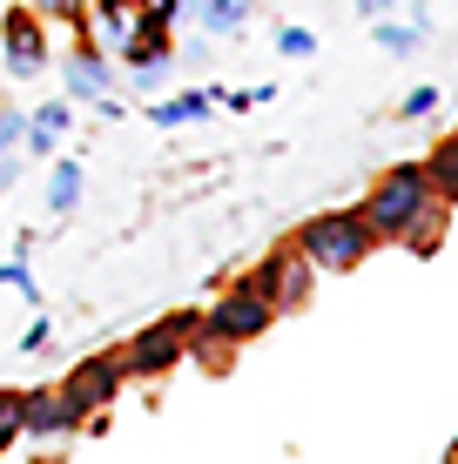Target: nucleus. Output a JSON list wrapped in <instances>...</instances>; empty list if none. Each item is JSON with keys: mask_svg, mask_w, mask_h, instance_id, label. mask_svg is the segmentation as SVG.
Returning <instances> with one entry per match:
<instances>
[{"mask_svg": "<svg viewBox=\"0 0 458 464\" xmlns=\"http://www.w3.org/2000/svg\"><path fill=\"white\" fill-rule=\"evenodd\" d=\"M432 108H438V88H412V94L398 102V115H404V121H418V115H432Z\"/></svg>", "mask_w": 458, "mask_h": 464, "instance_id": "obj_22", "label": "nucleus"}, {"mask_svg": "<svg viewBox=\"0 0 458 464\" xmlns=\"http://www.w3.org/2000/svg\"><path fill=\"white\" fill-rule=\"evenodd\" d=\"M0 290H21L27 303H41V290H34V276H27V263H14V256H7V263H0Z\"/></svg>", "mask_w": 458, "mask_h": 464, "instance_id": "obj_20", "label": "nucleus"}, {"mask_svg": "<svg viewBox=\"0 0 458 464\" xmlns=\"http://www.w3.org/2000/svg\"><path fill=\"white\" fill-rule=\"evenodd\" d=\"M196 337H202V316L196 310H176L169 324H149L141 337L122 343V363H129V377H169L189 357V343H196Z\"/></svg>", "mask_w": 458, "mask_h": 464, "instance_id": "obj_3", "label": "nucleus"}, {"mask_svg": "<svg viewBox=\"0 0 458 464\" xmlns=\"http://www.w3.org/2000/svg\"><path fill=\"white\" fill-rule=\"evenodd\" d=\"M74 202H82V162H74V155H54V169H47V209L68 216Z\"/></svg>", "mask_w": 458, "mask_h": 464, "instance_id": "obj_12", "label": "nucleus"}, {"mask_svg": "<svg viewBox=\"0 0 458 464\" xmlns=\"http://www.w3.org/2000/svg\"><path fill=\"white\" fill-rule=\"evenodd\" d=\"M432 209H438V196H432L424 162H391L377 175V188L357 202V216H365V229L377 243H404V229H412L418 216H432Z\"/></svg>", "mask_w": 458, "mask_h": 464, "instance_id": "obj_1", "label": "nucleus"}, {"mask_svg": "<svg viewBox=\"0 0 458 464\" xmlns=\"http://www.w3.org/2000/svg\"><path fill=\"white\" fill-rule=\"evenodd\" d=\"M21 7H34L41 21H68V27L88 21V0H21Z\"/></svg>", "mask_w": 458, "mask_h": 464, "instance_id": "obj_17", "label": "nucleus"}, {"mask_svg": "<svg viewBox=\"0 0 458 464\" xmlns=\"http://www.w3.org/2000/svg\"><path fill=\"white\" fill-rule=\"evenodd\" d=\"M277 54L310 61V54H317V34H310V27H277Z\"/></svg>", "mask_w": 458, "mask_h": 464, "instance_id": "obj_18", "label": "nucleus"}, {"mask_svg": "<svg viewBox=\"0 0 458 464\" xmlns=\"http://www.w3.org/2000/svg\"><path fill=\"white\" fill-rule=\"evenodd\" d=\"M88 424V411L68 391H21V430L27 438H74Z\"/></svg>", "mask_w": 458, "mask_h": 464, "instance_id": "obj_8", "label": "nucleus"}, {"mask_svg": "<svg viewBox=\"0 0 458 464\" xmlns=\"http://www.w3.org/2000/svg\"><path fill=\"white\" fill-rule=\"evenodd\" d=\"M141 7H149V0H94V47L129 61L135 34H141Z\"/></svg>", "mask_w": 458, "mask_h": 464, "instance_id": "obj_9", "label": "nucleus"}, {"mask_svg": "<svg viewBox=\"0 0 458 464\" xmlns=\"http://www.w3.org/2000/svg\"><path fill=\"white\" fill-rule=\"evenodd\" d=\"M47 54H54V41H47V21L34 7H7L0 14V61H7L14 82H34L47 68Z\"/></svg>", "mask_w": 458, "mask_h": 464, "instance_id": "obj_6", "label": "nucleus"}, {"mask_svg": "<svg viewBox=\"0 0 458 464\" xmlns=\"http://www.w3.org/2000/svg\"><path fill=\"white\" fill-rule=\"evenodd\" d=\"M21 141H27V115L0 108V155H7V149H21Z\"/></svg>", "mask_w": 458, "mask_h": 464, "instance_id": "obj_21", "label": "nucleus"}, {"mask_svg": "<svg viewBox=\"0 0 458 464\" xmlns=\"http://www.w3.org/2000/svg\"><path fill=\"white\" fill-rule=\"evenodd\" d=\"M61 82H68L74 102H94V108H102V102H108V54H102L94 41H82L68 61H61Z\"/></svg>", "mask_w": 458, "mask_h": 464, "instance_id": "obj_10", "label": "nucleus"}, {"mask_svg": "<svg viewBox=\"0 0 458 464\" xmlns=\"http://www.w3.org/2000/svg\"><path fill=\"white\" fill-rule=\"evenodd\" d=\"M270 296L263 290H249V283H229L223 296L202 310V343H223V350H236V343H257L263 330H270Z\"/></svg>", "mask_w": 458, "mask_h": 464, "instance_id": "obj_4", "label": "nucleus"}, {"mask_svg": "<svg viewBox=\"0 0 458 464\" xmlns=\"http://www.w3.org/2000/svg\"><path fill=\"white\" fill-rule=\"evenodd\" d=\"M418 41H424V27H404V21H377V47H385V54H418Z\"/></svg>", "mask_w": 458, "mask_h": 464, "instance_id": "obj_16", "label": "nucleus"}, {"mask_svg": "<svg viewBox=\"0 0 458 464\" xmlns=\"http://www.w3.org/2000/svg\"><path fill=\"white\" fill-rule=\"evenodd\" d=\"M122 383H129V363H122V350H108V357H82V363L68 371V383H61V391H68L74 404L94 418V411H108V404L122 397Z\"/></svg>", "mask_w": 458, "mask_h": 464, "instance_id": "obj_7", "label": "nucleus"}, {"mask_svg": "<svg viewBox=\"0 0 458 464\" xmlns=\"http://www.w3.org/2000/svg\"><path fill=\"white\" fill-rule=\"evenodd\" d=\"M452 464H458V451H452Z\"/></svg>", "mask_w": 458, "mask_h": 464, "instance_id": "obj_25", "label": "nucleus"}, {"mask_svg": "<svg viewBox=\"0 0 458 464\" xmlns=\"http://www.w3.org/2000/svg\"><path fill=\"white\" fill-rule=\"evenodd\" d=\"M47 337H54V324L34 316V324H27V337H21V350H47Z\"/></svg>", "mask_w": 458, "mask_h": 464, "instance_id": "obj_23", "label": "nucleus"}, {"mask_svg": "<svg viewBox=\"0 0 458 464\" xmlns=\"http://www.w3.org/2000/svg\"><path fill=\"white\" fill-rule=\"evenodd\" d=\"M196 27L202 34H236V27H249V0H196Z\"/></svg>", "mask_w": 458, "mask_h": 464, "instance_id": "obj_14", "label": "nucleus"}, {"mask_svg": "<svg viewBox=\"0 0 458 464\" xmlns=\"http://www.w3.org/2000/svg\"><path fill=\"white\" fill-rule=\"evenodd\" d=\"M290 243L304 249V263L317 269V276H344V269H357L377 249V236L365 229V216H357V209H324V216H310Z\"/></svg>", "mask_w": 458, "mask_h": 464, "instance_id": "obj_2", "label": "nucleus"}, {"mask_svg": "<svg viewBox=\"0 0 458 464\" xmlns=\"http://www.w3.org/2000/svg\"><path fill=\"white\" fill-rule=\"evenodd\" d=\"M216 94H223V88H189V94H169V102L155 94V102H149V121H155V128H182V121H202V115L216 108Z\"/></svg>", "mask_w": 458, "mask_h": 464, "instance_id": "obj_11", "label": "nucleus"}, {"mask_svg": "<svg viewBox=\"0 0 458 464\" xmlns=\"http://www.w3.org/2000/svg\"><path fill=\"white\" fill-rule=\"evenodd\" d=\"M404 243H412V256H432L438 243H445V202H438L432 216H418L412 229H404Z\"/></svg>", "mask_w": 458, "mask_h": 464, "instance_id": "obj_15", "label": "nucleus"}, {"mask_svg": "<svg viewBox=\"0 0 458 464\" xmlns=\"http://www.w3.org/2000/svg\"><path fill=\"white\" fill-rule=\"evenodd\" d=\"M424 175H432V196H438V202H458V128H452V135L432 149Z\"/></svg>", "mask_w": 458, "mask_h": 464, "instance_id": "obj_13", "label": "nucleus"}, {"mask_svg": "<svg viewBox=\"0 0 458 464\" xmlns=\"http://www.w3.org/2000/svg\"><path fill=\"white\" fill-rule=\"evenodd\" d=\"M243 283H249V290H263V296H270V310L283 316V310H304V303H310V290H317V269L304 263V249H297V243H283V249L263 256Z\"/></svg>", "mask_w": 458, "mask_h": 464, "instance_id": "obj_5", "label": "nucleus"}, {"mask_svg": "<svg viewBox=\"0 0 458 464\" xmlns=\"http://www.w3.org/2000/svg\"><path fill=\"white\" fill-rule=\"evenodd\" d=\"M21 438V391H0V451Z\"/></svg>", "mask_w": 458, "mask_h": 464, "instance_id": "obj_19", "label": "nucleus"}, {"mask_svg": "<svg viewBox=\"0 0 458 464\" xmlns=\"http://www.w3.org/2000/svg\"><path fill=\"white\" fill-rule=\"evenodd\" d=\"M357 14H365V21H385V14H391V0H357Z\"/></svg>", "mask_w": 458, "mask_h": 464, "instance_id": "obj_24", "label": "nucleus"}]
</instances>
